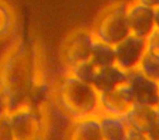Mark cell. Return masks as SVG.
<instances>
[{
	"label": "cell",
	"instance_id": "1",
	"mask_svg": "<svg viewBox=\"0 0 159 140\" xmlns=\"http://www.w3.org/2000/svg\"><path fill=\"white\" fill-rule=\"evenodd\" d=\"M53 101L72 120L100 114L97 90L68 72L56 85Z\"/></svg>",
	"mask_w": 159,
	"mask_h": 140
},
{
	"label": "cell",
	"instance_id": "2",
	"mask_svg": "<svg viewBox=\"0 0 159 140\" xmlns=\"http://www.w3.org/2000/svg\"><path fill=\"white\" fill-rule=\"evenodd\" d=\"M31 80L25 54L19 53V49L9 53L0 67V94L9 112L30 104Z\"/></svg>",
	"mask_w": 159,
	"mask_h": 140
},
{
	"label": "cell",
	"instance_id": "3",
	"mask_svg": "<svg viewBox=\"0 0 159 140\" xmlns=\"http://www.w3.org/2000/svg\"><path fill=\"white\" fill-rule=\"evenodd\" d=\"M12 140H36L46 137V122L42 106L26 104L8 113Z\"/></svg>",
	"mask_w": 159,
	"mask_h": 140
},
{
	"label": "cell",
	"instance_id": "4",
	"mask_svg": "<svg viewBox=\"0 0 159 140\" xmlns=\"http://www.w3.org/2000/svg\"><path fill=\"white\" fill-rule=\"evenodd\" d=\"M128 5L119 2L111 6L98 18L92 30L95 40L115 46L131 34L128 21Z\"/></svg>",
	"mask_w": 159,
	"mask_h": 140
},
{
	"label": "cell",
	"instance_id": "5",
	"mask_svg": "<svg viewBox=\"0 0 159 140\" xmlns=\"http://www.w3.org/2000/svg\"><path fill=\"white\" fill-rule=\"evenodd\" d=\"M94 42L95 37L92 31L81 29L72 32L66 38L61 47L60 54L64 67L69 69L77 62L89 60Z\"/></svg>",
	"mask_w": 159,
	"mask_h": 140
},
{
	"label": "cell",
	"instance_id": "6",
	"mask_svg": "<svg viewBox=\"0 0 159 140\" xmlns=\"http://www.w3.org/2000/svg\"><path fill=\"white\" fill-rule=\"evenodd\" d=\"M145 53L146 38L129 34L126 37L115 45L116 65L126 72L137 69Z\"/></svg>",
	"mask_w": 159,
	"mask_h": 140
},
{
	"label": "cell",
	"instance_id": "7",
	"mask_svg": "<svg viewBox=\"0 0 159 140\" xmlns=\"http://www.w3.org/2000/svg\"><path fill=\"white\" fill-rule=\"evenodd\" d=\"M128 85L132 91L134 104L155 107L159 100V83L143 75L139 69L128 71Z\"/></svg>",
	"mask_w": 159,
	"mask_h": 140
},
{
	"label": "cell",
	"instance_id": "8",
	"mask_svg": "<svg viewBox=\"0 0 159 140\" xmlns=\"http://www.w3.org/2000/svg\"><path fill=\"white\" fill-rule=\"evenodd\" d=\"M134 104L132 91L128 83L119 85L108 92L99 93L100 114L123 116Z\"/></svg>",
	"mask_w": 159,
	"mask_h": 140
},
{
	"label": "cell",
	"instance_id": "9",
	"mask_svg": "<svg viewBox=\"0 0 159 140\" xmlns=\"http://www.w3.org/2000/svg\"><path fill=\"white\" fill-rule=\"evenodd\" d=\"M128 21L131 34L146 38L156 30L154 21V8L137 1L128 5Z\"/></svg>",
	"mask_w": 159,
	"mask_h": 140
},
{
	"label": "cell",
	"instance_id": "10",
	"mask_svg": "<svg viewBox=\"0 0 159 140\" xmlns=\"http://www.w3.org/2000/svg\"><path fill=\"white\" fill-rule=\"evenodd\" d=\"M128 81V72L117 65L98 68L95 78L93 80V87L98 93H104L116 89L119 85L124 84Z\"/></svg>",
	"mask_w": 159,
	"mask_h": 140
},
{
	"label": "cell",
	"instance_id": "11",
	"mask_svg": "<svg viewBox=\"0 0 159 140\" xmlns=\"http://www.w3.org/2000/svg\"><path fill=\"white\" fill-rule=\"evenodd\" d=\"M66 137L73 140H102L98 115L73 119Z\"/></svg>",
	"mask_w": 159,
	"mask_h": 140
},
{
	"label": "cell",
	"instance_id": "12",
	"mask_svg": "<svg viewBox=\"0 0 159 140\" xmlns=\"http://www.w3.org/2000/svg\"><path fill=\"white\" fill-rule=\"evenodd\" d=\"M158 115L156 109L152 106L133 104L132 107L124 114L123 117L126 126L134 127L139 130L147 133Z\"/></svg>",
	"mask_w": 159,
	"mask_h": 140
},
{
	"label": "cell",
	"instance_id": "13",
	"mask_svg": "<svg viewBox=\"0 0 159 140\" xmlns=\"http://www.w3.org/2000/svg\"><path fill=\"white\" fill-rule=\"evenodd\" d=\"M102 140H125L126 124L122 116L98 115Z\"/></svg>",
	"mask_w": 159,
	"mask_h": 140
},
{
	"label": "cell",
	"instance_id": "14",
	"mask_svg": "<svg viewBox=\"0 0 159 140\" xmlns=\"http://www.w3.org/2000/svg\"><path fill=\"white\" fill-rule=\"evenodd\" d=\"M89 60L97 69L115 65L116 64L115 46H112L110 44H107V43H104L102 41L95 40Z\"/></svg>",
	"mask_w": 159,
	"mask_h": 140
},
{
	"label": "cell",
	"instance_id": "15",
	"mask_svg": "<svg viewBox=\"0 0 159 140\" xmlns=\"http://www.w3.org/2000/svg\"><path fill=\"white\" fill-rule=\"evenodd\" d=\"M16 25L13 9L5 0H0V42L12 34Z\"/></svg>",
	"mask_w": 159,
	"mask_h": 140
},
{
	"label": "cell",
	"instance_id": "16",
	"mask_svg": "<svg viewBox=\"0 0 159 140\" xmlns=\"http://www.w3.org/2000/svg\"><path fill=\"white\" fill-rule=\"evenodd\" d=\"M96 71H97V68L89 60L80 61L71 66L69 69H66L68 74L72 75L73 77H75L79 80L91 83V84L93 83V80L95 78Z\"/></svg>",
	"mask_w": 159,
	"mask_h": 140
},
{
	"label": "cell",
	"instance_id": "17",
	"mask_svg": "<svg viewBox=\"0 0 159 140\" xmlns=\"http://www.w3.org/2000/svg\"><path fill=\"white\" fill-rule=\"evenodd\" d=\"M137 69L148 78L159 81V57H156L146 51Z\"/></svg>",
	"mask_w": 159,
	"mask_h": 140
},
{
	"label": "cell",
	"instance_id": "18",
	"mask_svg": "<svg viewBox=\"0 0 159 140\" xmlns=\"http://www.w3.org/2000/svg\"><path fill=\"white\" fill-rule=\"evenodd\" d=\"M146 51L159 57V31L155 30L148 37H146Z\"/></svg>",
	"mask_w": 159,
	"mask_h": 140
},
{
	"label": "cell",
	"instance_id": "19",
	"mask_svg": "<svg viewBox=\"0 0 159 140\" xmlns=\"http://www.w3.org/2000/svg\"><path fill=\"white\" fill-rule=\"evenodd\" d=\"M125 140H147L146 133L134 127L128 126L125 133Z\"/></svg>",
	"mask_w": 159,
	"mask_h": 140
},
{
	"label": "cell",
	"instance_id": "20",
	"mask_svg": "<svg viewBox=\"0 0 159 140\" xmlns=\"http://www.w3.org/2000/svg\"><path fill=\"white\" fill-rule=\"evenodd\" d=\"M147 140H159V114L157 115L156 120L146 133Z\"/></svg>",
	"mask_w": 159,
	"mask_h": 140
},
{
	"label": "cell",
	"instance_id": "21",
	"mask_svg": "<svg viewBox=\"0 0 159 140\" xmlns=\"http://www.w3.org/2000/svg\"><path fill=\"white\" fill-rule=\"evenodd\" d=\"M135 1H137L139 3H143L145 6H148L150 8H154V9L159 7V0H135Z\"/></svg>",
	"mask_w": 159,
	"mask_h": 140
},
{
	"label": "cell",
	"instance_id": "22",
	"mask_svg": "<svg viewBox=\"0 0 159 140\" xmlns=\"http://www.w3.org/2000/svg\"><path fill=\"white\" fill-rule=\"evenodd\" d=\"M154 21H155V27L159 31V7L154 9Z\"/></svg>",
	"mask_w": 159,
	"mask_h": 140
},
{
	"label": "cell",
	"instance_id": "23",
	"mask_svg": "<svg viewBox=\"0 0 159 140\" xmlns=\"http://www.w3.org/2000/svg\"><path fill=\"white\" fill-rule=\"evenodd\" d=\"M155 109H156L157 113L159 114V100H158V102H157V104H156V106H155Z\"/></svg>",
	"mask_w": 159,
	"mask_h": 140
},
{
	"label": "cell",
	"instance_id": "24",
	"mask_svg": "<svg viewBox=\"0 0 159 140\" xmlns=\"http://www.w3.org/2000/svg\"><path fill=\"white\" fill-rule=\"evenodd\" d=\"M158 83H159V81H158Z\"/></svg>",
	"mask_w": 159,
	"mask_h": 140
}]
</instances>
